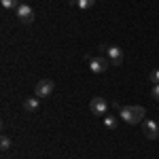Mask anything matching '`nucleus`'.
I'll return each instance as SVG.
<instances>
[{
  "label": "nucleus",
  "mask_w": 159,
  "mask_h": 159,
  "mask_svg": "<svg viewBox=\"0 0 159 159\" xmlns=\"http://www.w3.org/2000/svg\"><path fill=\"white\" fill-rule=\"evenodd\" d=\"M148 81H151L153 85H159V68L151 70V74H148Z\"/></svg>",
  "instance_id": "13"
},
{
  "label": "nucleus",
  "mask_w": 159,
  "mask_h": 159,
  "mask_svg": "<svg viewBox=\"0 0 159 159\" xmlns=\"http://www.w3.org/2000/svg\"><path fill=\"white\" fill-rule=\"evenodd\" d=\"M76 2V7L81 9V11H87V9H91L93 4H96V0H74Z\"/></svg>",
  "instance_id": "10"
},
{
  "label": "nucleus",
  "mask_w": 159,
  "mask_h": 159,
  "mask_svg": "<svg viewBox=\"0 0 159 159\" xmlns=\"http://www.w3.org/2000/svg\"><path fill=\"white\" fill-rule=\"evenodd\" d=\"M144 115H147L144 106H123V108L119 110V117H121L125 123H129V125L142 123L144 121Z\"/></svg>",
  "instance_id": "1"
},
{
  "label": "nucleus",
  "mask_w": 159,
  "mask_h": 159,
  "mask_svg": "<svg viewBox=\"0 0 159 159\" xmlns=\"http://www.w3.org/2000/svg\"><path fill=\"white\" fill-rule=\"evenodd\" d=\"M0 4H2L4 9H15V11H17L21 2H19V0H0Z\"/></svg>",
  "instance_id": "11"
},
{
  "label": "nucleus",
  "mask_w": 159,
  "mask_h": 159,
  "mask_svg": "<svg viewBox=\"0 0 159 159\" xmlns=\"http://www.w3.org/2000/svg\"><path fill=\"white\" fill-rule=\"evenodd\" d=\"M142 132H144V136L148 140H155L159 136V125L153 119H147V121H142Z\"/></svg>",
  "instance_id": "7"
},
{
  "label": "nucleus",
  "mask_w": 159,
  "mask_h": 159,
  "mask_svg": "<svg viewBox=\"0 0 159 159\" xmlns=\"http://www.w3.org/2000/svg\"><path fill=\"white\" fill-rule=\"evenodd\" d=\"M108 66H110V61H108V57H104V55H98V57H93V60L89 61V70L96 72V74L106 72Z\"/></svg>",
  "instance_id": "4"
},
{
  "label": "nucleus",
  "mask_w": 159,
  "mask_h": 159,
  "mask_svg": "<svg viewBox=\"0 0 159 159\" xmlns=\"http://www.w3.org/2000/svg\"><path fill=\"white\" fill-rule=\"evenodd\" d=\"M24 108L32 115V112H36L38 110V98H25V102H24Z\"/></svg>",
  "instance_id": "8"
},
{
  "label": "nucleus",
  "mask_w": 159,
  "mask_h": 159,
  "mask_svg": "<svg viewBox=\"0 0 159 159\" xmlns=\"http://www.w3.org/2000/svg\"><path fill=\"white\" fill-rule=\"evenodd\" d=\"M53 81L51 79H43V81H38L36 83V89H34V93H36V98H49L51 93H53Z\"/></svg>",
  "instance_id": "2"
},
{
  "label": "nucleus",
  "mask_w": 159,
  "mask_h": 159,
  "mask_svg": "<svg viewBox=\"0 0 159 159\" xmlns=\"http://www.w3.org/2000/svg\"><path fill=\"white\" fill-rule=\"evenodd\" d=\"M117 123H119V117L117 115H104V125L108 129H117Z\"/></svg>",
  "instance_id": "9"
},
{
  "label": "nucleus",
  "mask_w": 159,
  "mask_h": 159,
  "mask_svg": "<svg viewBox=\"0 0 159 159\" xmlns=\"http://www.w3.org/2000/svg\"><path fill=\"white\" fill-rule=\"evenodd\" d=\"M15 15H17V19L25 25H30L34 21V11H32V7H28V4H19V9L15 11Z\"/></svg>",
  "instance_id": "5"
},
{
  "label": "nucleus",
  "mask_w": 159,
  "mask_h": 159,
  "mask_svg": "<svg viewBox=\"0 0 159 159\" xmlns=\"http://www.w3.org/2000/svg\"><path fill=\"white\" fill-rule=\"evenodd\" d=\"M151 96H153L155 100H159V85H155V87H153V91H151Z\"/></svg>",
  "instance_id": "14"
},
{
  "label": "nucleus",
  "mask_w": 159,
  "mask_h": 159,
  "mask_svg": "<svg viewBox=\"0 0 159 159\" xmlns=\"http://www.w3.org/2000/svg\"><path fill=\"white\" fill-rule=\"evenodd\" d=\"M106 57H108L110 64L121 66V64H123V51H121V47H117V45H108V49H106Z\"/></svg>",
  "instance_id": "6"
},
{
  "label": "nucleus",
  "mask_w": 159,
  "mask_h": 159,
  "mask_svg": "<svg viewBox=\"0 0 159 159\" xmlns=\"http://www.w3.org/2000/svg\"><path fill=\"white\" fill-rule=\"evenodd\" d=\"M89 110H91V115L104 117L106 110H108V102H106L104 98H100V96H96V98H91V102H89Z\"/></svg>",
  "instance_id": "3"
},
{
  "label": "nucleus",
  "mask_w": 159,
  "mask_h": 159,
  "mask_svg": "<svg viewBox=\"0 0 159 159\" xmlns=\"http://www.w3.org/2000/svg\"><path fill=\"white\" fill-rule=\"evenodd\" d=\"M11 138H9V136L7 134H2V138H0V148H2V151H9V148H11Z\"/></svg>",
  "instance_id": "12"
}]
</instances>
